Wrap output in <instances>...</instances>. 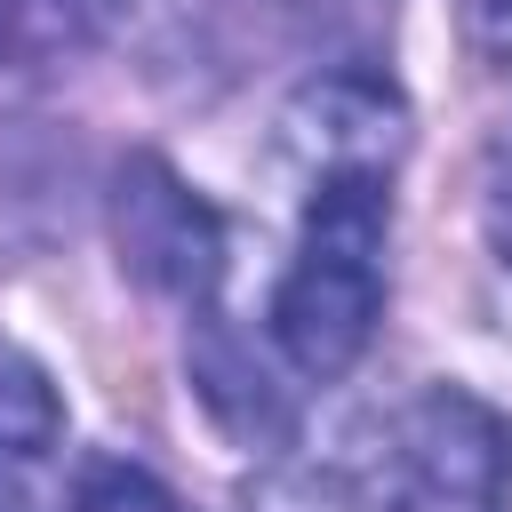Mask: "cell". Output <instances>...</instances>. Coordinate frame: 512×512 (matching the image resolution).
<instances>
[{
  "mask_svg": "<svg viewBox=\"0 0 512 512\" xmlns=\"http://www.w3.org/2000/svg\"><path fill=\"white\" fill-rule=\"evenodd\" d=\"M384 232L392 176L384 168H320L304 200L296 256L272 288V344L296 376H344L384 320Z\"/></svg>",
  "mask_w": 512,
  "mask_h": 512,
  "instance_id": "cell-1",
  "label": "cell"
},
{
  "mask_svg": "<svg viewBox=\"0 0 512 512\" xmlns=\"http://www.w3.org/2000/svg\"><path fill=\"white\" fill-rule=\"evenodd\" d=\"M376 488L392 512H504L512 496V424L464 384L416 392L376 440Z\"/></svg>",
  "mask_w": 512,
  "mask_h": 512,
  "instance_id": "cell-2",
  "label": "cell"
},
{
  "mask_svg": "<svg viewBox=\"0 0 512 512\" xmlns=\"http://www.w3.org/2000/svg\"><path fill=\"white\" fill-rule=\"evenodd\" d=\"M112 248L128 280H144L152 296L200 304V312L224 280V216L152 152L120 160L112 176Z\"/></svg>",
  "mask_w": 512,
  "mask_h": 512,
  "instance_id": "cell-3",
  "label": "cell"
},
{
  "mask_svg": "<svg viewBox=\"0 0 512 512\" xmlns=\"http://www.w3.org/2000/svg\"><path fill=\"white\" fill-rule=\"evenodd\" d=\"M288 144L312 160V176H320V168H384V176H392V160H400V144H408V112H400V96H392L384 80L336 72V80H312V88L296 96Z\"/></svg>",
  "mask_w": 512,
  "mask_h": 512,
  "instance_id": "cell-4",
  "label": "cell"
},
{
  "mask_svg": "<svg viewBox=\"0 0 512 512\" xmlns=\"http://www.w3.org/2000/svg\"><path fill=\"white\" fill-rule=\"evenodd\" d=\"M64 448V400L32 352L0 336V512H40L32 472Z\"/></svg>",
  "mask_w": 512,
  "mask_h": 512,
  "instance_id": "cell-5",
  "label": "cell"
},
{
  "mask_svg": "<svg viewBox=\"0 0 512 512\" xmlns=\"http://www.w3.org/2000/svg\"><path fill=\"white\" fill-rule=\"evenodd\" d=\"M192 392L208 400V416L240 440H272L288 424L280 384L264 376V360L224 328V312H200V344H192Z\"/></svg>",
  "mask_w": 512,
  "mask_h": 512,
  "instance_id": "cell-6",
  "label": "cell"
},
{
  "mask_svg": "<svg viewBox=\"0 0 512 512\" xmlns=\"http://www.w3.org/2000/svg\"><path fill=\"white\" fill-rule=\"evenodd\" d=\"M256 512H392L376 472H344V464H280L248 488Z\"/></svg>",
  "mask_w": 512,
  "mask_h": 512,
  "instance_id": "cell-7",
  "label": "cell"
},
{
  "mask_svg": "<svg viewBox=\"0 0 512 512\" xmlns=\"http://www.w3.org/2000/svg\"><path fill=\"white\" fill-rule=\"evenodd\" d=\"M72 512H192L160 472L128 464V456H80L72 472Z\"/></svg>",
  "mask_w": 512,
  "mask_h": 512,
  "instance_id": "cell-8",
  "label": "cell"
},
{
  "mask_svg": "<svg viewBox=\"0 0 512 512\" xmlns=\"http://www.w3.org/2000/svg\"><path fill=\"white\" fill-rule=\"evenodd\" d=\"M480 232H488L496 264L512 272V128L488 144V168H480Z\"/></svg>",
  "mask_w": 512,
  "mask_h": 512,
  "instance_id": "cell-9",
  "label": "cell"
},
{
  "mask_svg": "<svg viewBox=\"0 0 512 512\" xmlns=\"http://www.w3.org/2000/svg\"><path fill=\"white\" fill-rule=\"evenodd\" d=\"M464 40L496 72H512V0H464Z\"/></svg>",
  "mask_w": 512,
  "mask_h": 512,
  "instance_id": "cell-10",
  "label": "cell"
}]
</instances>
